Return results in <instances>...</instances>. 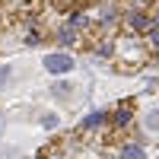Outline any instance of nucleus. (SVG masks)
Listing matches in <instances>:
<instances>
[{
  "mask_svg": "<svg viewBox=\"0 0 159 159\" xmlns=\"http://www.w3.org/2000/svg\"><path fill=\"white\" fill-rule=\"evenodd\" d=\"M70 67H73L70 54H48L45 57V70H51V73H67Z\"/></svg>",
  "mask_w": 159,
  "mask_h": 159,
  "instance_id": "f257e3e1",
  "label": "nucleus"
},
{
  "mask_svg": "<svg viewBox=\"0 0 159 159\" xmlns=\"http://www.w3.org/2000/svg\"><path fill=\"white\" fill-rule=\"evenodd\" d=\"M127 22H130V29H147V16H143V13H130V16H127Z\"/></svg>",
  "mask_w": 159,
  "mask_h": 159,
  "instance_id": "f03ea898",
  "label": "nucleus"
},
{
  "mask_svg": "<svg viewBox=\"0 0 159 159\" xmlns=\"http://www.w3.org/2000/svg\"><path fill=\"white\" fill-rule=\"evenodd\" d=\"M102 121H105V115H102V111H96V115H89L86 121H83V127H86V130H96Z\"/></svg>",
  "mask_w": 159,
  "mask_h": 159,
  "instance_id": "7ed1b4c3",
  "label": "nucleus"
},
{
  "mask_svg": "<svg viewBox=\"0 0 159 159\" xmlns=\"http://www.w3.org/2000/svg\"><path fill=\"white\" fill-rule=\"evenodd\" d=\"M127 121H130V108L124 105V108H118V111H115V124H118V127H124Z\"/></svg>",
  "mask_w": 159,
  "mask_h": 159,
  "instance_id": "20e7f679",
  "label": "nucleus"
},
{
  "mask_svg": "<svg viewBox=\"0 0 159 159\" xmlns=\"http://www.w3.org/2000/svg\"><path fill=\"white\" fill-rule=\"evenodd\" d=\"M121 153H124V159H143V150L137 147V143H130V147H124Z\"/></svg>",
  "mask_w": 159,
  "mask_h": 159,
  "instance_id": "39448f33",
  "label": "nucleus"
},
{
  "mask_svg": "<svg viewBox=\"0 0 159 159\" xmlns=\"http://www.w3.org/2000/svg\"><path fill=\"white\" fill-rule=\"evenodd\" d=\"M42 124H45V127H57V115H45Z\"/></svg>",
  "mask_w": 159,
  "mask_h": 159,
  "instance_id": "423d86ee",
  "label": "nucleus"
},
{
  "mask_svg": "<svg viewBox=\"0 0 159 159\" xmlns=\"http://www.w3.org/2000/svg\"><path fill=\"white\" fill-rule=\"evenodd\" d=\"M70 25H86V16H83V13H76V16L70 19Z\"/></svg>",
  "mask_w": 159,
  "mask_h": 159,
  "instance_id": "0eeeda50",
  "label": "nucleus"
},
{
  "mask_svg": "<svg viewBox=\"0 0 159 159\" xmlns=\"http://www.w3.org/2000/svg\"><path fill=\"white\" fill-rule=\"evenodd\" d=\"M61 42H73V32L70 29H61Z\"/></svg>",
  "mask_w": 159,
  "mask_h": 159,
  "instance_id": "6e6552de",
  "label": "nucleus"
},
{
  "mask_svg": "<svg viewBox=\"0 0 159 159\" xmlns=\"http://www.w3.org/2000/svg\"><path fill=\"white\" fill-rule=\"evenodd\" d=\"M70 3H86V0H70Z\"/></svg>",
  "mask_w": 159,
  "mask_h": 159,
  "instance_id": "1a4fd4ad",
  "label": "nucleus"
}]
</instances>
